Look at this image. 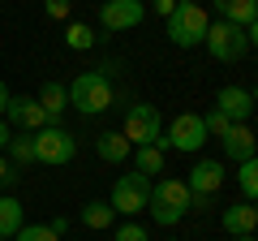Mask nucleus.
Wrapping results in <instances>:
<instances>
[{"label": "nucleus", "instance_id": "1", "mask_svg": "<svg viewBox=\"0 0 258 241\" xmlns=\"http://www.w3.org/2000/svg\"><path fill=\"white\" fill-rule=\"evenodd\" d=\"M151 220L159 224V228H172V224H181V215L194 211V194L185 181H176V176H159L155 186H151V203H147Z\"/></svg>", "mask_w": 258, "mask_h": 241}, {"label": "nucleus", "instance_id": "2", "mask_svg": "<svg viewBox=\"0 0 258 241\" xmlns=\"http://www.w3.org/2000/svg\"><path fill=\"white\" fill-rule=\"evenodd\" d=\"M207 30H211V13L198 0H176L172 18H168V39L176 47H203Z\"/></svg>", "mask_w": 258, "mask_h": 241}, {"label": "nucleus", "instance_id": "3", "mask_svg": "<svg viewBox=\"0 0 258 241\" xmlns=\"http://www.w3.org/2000/svg\"><path fill=\"white\" fill-rule=\"evenodd\" d=\"M69 103H74L82 116H99V112L112 108V78L99 74V69H86L69 82Z\"/></svg>", "mask_w": 258, "mask_h": 241}, {"label": "nucleus", "instance_id": "4", "mask_svg": "<svg viewBox=\"0 0 258 241\" xmlns=\"http://www.w3.org/2000/svg\"><path fill=\"white\" fill-rule=\"evenodd\" d=\"M30 138H35V164H52V168L74 164L78 138H74L69 130H60V125H43V130L30 134Z\"/></svg>", "mask_w": 258, "mask_h": 241}, {"label": "nucleus", "instance_id": "5", "mask_svg": "<svg viewBox=\"0 0 258 241\" xmlns=\"http://www.w3.org/2000/svg\"><path fill=\"white\" fill-rule=\"evenodd\" d=\"M203 47L215 56V61H224V65H237L241 56L249 52V39H245V26H232V22H211V30H207Z\"/></svg>", "mask_w": 258, "mask_h": 241}, {"label": "nucleus", "instance_id": "6", "mask_svg": "<svg viewBox=\"0 0 258 241\" xmlns=\"http://www.w3.org/2000/svg\"><path fill=\"white\" fill-rule=\"evenodd\" d=\"M151 181L147 172H120L116 176V186H112V211H120V215H138V211H147V203H151Z\"/></svg>", "mask_w": 258, "mask_h": 241}, {"label": "nucleus", "instance_id": "7", "mask_svg": "<svg viewBox=\"0 0 258 241\" xmlns=\"http://www.w3.org/2000/svg\"><path fill=\"white\" fill-rule=\"evenodd\" d=\"M120 134L129 138V147H151V142L164 138V120H159V108L155 103H134L125 112V125Z\"/></svg>", "mask_w": 258, "mask_h": 241}, {"label": "nucleus", "instance_id": "8", "mask_svg": "<svg viewBox=\"0 0 258 241\" xmlns=\"http://www.w3.org/2000/svg\"><path fill=\"white\" fill-rule=\"evenodd\" d=\"M207 142V130H203V116L198 112H181V116L172 120L164 130V138H159V147H172V151H185V155H194V151Z\"/></svg>", "mask_w": 258, "mask_h": 241}, {"label": "nucleus", "instance_id": "9", "mask_svg": "<svg viewBox=\"0 0 258 241\" xmlns=\"http://www.w3.org/2000/svg\"><path fill=\"white\" fill-rule=\"evenodd\" d=\"M5 116H9V125H18L22 134H39L43 125H52V116L39 108L35 95H9V108H5Z\"/></svg>", "mask_w": 258, "mask_h": 241}, {"label": "nucleus", "instance_id": "10", "mask_svg": "<svg viewBox=\"0 0 258 241\" xmlns=\"http://www.w3.org/2000/svg\"><path fill=\"white\" fill-rule=\"evenodd\" d=\"M142 18H147L142 0H103L99 5L103 30H134V26H142Z\"/></svg>", "mask_w": 258, "mask_h": 241}, {"label": "nucleus", "instance_id": "11", "mask_svg": "<svg viewBox=\"0 0 258 241\" xmlns=\"http://www.w3.org/2000/svg\"><path fill=\"white\" fill-rule=\"evenodd\" d=\"M185 186H189L194 198H211L215 190L224 186V164H220V159H198L194 172L185 176Z\"/></svg>", "mask_w": 258, "mask_h": 241}, {"label": "nucleus", "instance_id": "12", "mask_svg": "<svg viewBox=\"0 0 258 241\" xmlns=\"http://www.w3.org/2000/svg\"><path fill=\"white\" fill-rule=\"evenodd\" d=\"M215 108L237 125V120H249V112H254L258 103H254V95H249L245 86H220V91H215Z\"/></svg>", "mask_w": 258, "mask_h": 241}, {"label": "nucleus", "instance_id": "13", "mask_svg": "<svg viewBox=\"0 0 258 241\" xmlns=\"http://www.w3.org/2000/svg\"><path fill=\"white\" fill-rule=\"evenodd\" d=\"M224 232H232V237H254L258 232V211L249 203H237L224 211Z\"/></svg>", "mask_w": 258, "mask_h": 241}, {"label": "nucleus", "instance_id": "14", "mask_svg": "<svg viewBox=\"0 0 258 241\" xmlns=\"http://www.w3.org/2000/svg\"><path fill=\"white\" fill-rule=\"evenodd\" d=\"M224 151H228V159H249L254 155V130H249V120H237L228 134H224Z\"/></svg>", "mask_w": 258, "mask_h": 241}, {"label": "nucleus", "instance_id": "15", "mask_svg": "<svg viewBox=\"0 0 258 241\" xmlns=\"http://www.w3.org/2000/svg\"><path fill=\"white\" fill-rule=\"evenodd\" d=\"M95 151H99V159H103V164H125V159H129V151H134V147H129V138H125V134H99V138H95Z\"/></svg>", "mask_w": 258, "mask_h": 241}, {"label": "nucleus", "instance_id": "16", "mask_svg": "<svg viewBox=\"0 0 258 241\" xmlns=\"http://www.w3.org/2000/svg\"><path fill=\"white\" fill-rule=\"evenodd\" d=\"M35 99H39V108L52 116V125H56V120H60V112L69 108V86H60V82H43Z\"/></svg>", "mask_w": 258, "mask_h": 241}, {"label": "nucleus", "instance_id": "17", "mask_svg": "<svg viewBox=\"0 0 258 241\" xmlns=\"http://www.w3.org/2000/svg\"><path fill=\"white\" fill-rule=\"evenodd\" d=\"M215 13L232 26H249L258 18V0H215Z\"/></svg>", "mask_w": 258, "mask_h": 241}, {"label": "nucleus", "instance_id": "18", "mask_svg": "<svg viewBox=\"0 0 258 241\" xmlns=\"http://www.w3.org/2000/svg\"><path fill=\"white\" fill-rule=\"evenodd\" d=\"M22 224H26V207H22L13 194H5L0 198V237H18Z\"/></svg>", "mask_w": 258, "mask_h": 241}, {"label": "nucleus", "instance_id": "19", "mask_svg": "<svg viewBox=\"0 0 258 241\" xmlns=\"http://www.w3.org/2000/svg\"><path fill=\"white\" fill-rule=\"evenodd\" d=\"M134 168L155 181V176L164 172V147H159V142H151V147H134Z\"/></svg>", "mask_w": 258, "mask_h": 241}, {"label": "nucleus", "instance_id": "20", "mask_svg": "<svg viewBox=\"0 0 258 241\" xmlns=\"http://www.w3.org/2000/svg\"><path fill=\"white\" fill-rule=\"evenodd\" d=\"M112 203H103V198H91V203L82 207V224L86 228H112Z\"/></svg>", "mask_w": 258, "mask_h": 241}, {"label": "nucleus", "instance_id": "21", "mask_svg": "<svg viewBox=\"0 0 258 241\" xmlns=\"http://www.w3.org/2000/svg\"><path fill=\"white\" fill-rule=\"evenodd\" d=\"M95 30L86 26V22H69V26H64V47H69V52H86V47H95Z\"/></svg>", "mask_w": 258, "mask_h": 241}, {"label": "nucleus", "instance_id": "22", "mask_svg": "<svg viewBox=\"0 0 258 241\" xmlns=\"http://www.w3.org/2000/svg\"><path fill=\"white\" fill-rule=\"evenodd\" d=\"M237 186H241V194H245L249 203H258V155L241 159V168H237Z\"/></svg>", "mask_w": 258, "mask_h": 241}, {"label": "nucleus", "instance_id": "23", "mask_svg": "<svg viewBox=\"0 0 258 241\" xmlns=\"http://www.w3.org/2000/svg\"><path fill=\"white\" fill-rule=\"evenodd\" d=\"M9 155H13V164H35V138H30V134H13Z\"/></svg>", "mask_w": 258, "mask_h": 241}, {"label": "nucleus", "instance_id": "24", "mask_svg": "<svg viewBox=\"0 0 258 241\" xmlns=\"http://www.w3.org/2000/svg\"><path fill=\"white\" fill-rule=\"evenodd\" d=\"M203 130H207V138H224V134L232 130V120L224 116L220 108H211V112H207V116H203Z\"/></svg>", "mask_w": 258, "mask_h": 241}, {"label": "nucleus", "instance_id": "25", "mask_svg": "<svg viewBox=\"0 0 258 241\" xmlns=\"http://www.w3.org/2000/svg\"><path fill=\"white\" fill-rule=\"evenodd\" d=\"M13 241H60V237H56L47 224H22V232H18Z\"/></svg>", "mask_w": 258, "mask_h": 241}, {"label": "nucleus", "instance_id": "26", "mask_svg": "<svg viewBox=\"0 0 258 241\" xmlns=\"http://www.w3.org/2000/svg\"><path fill=\"white\" fill-rule=\"evenodd\" d=\"M112 241H151V237H147L142 224H120V228L112 232Z\"/></svg>", "mask_w": 258, "mask_h": 241}, {"label": "nucleus", "instance_id": "27", "mask_svg": "<svg viewBox=\"0 0 258 241\" xmlns=\"http://www.w3.org/2000/svg\"><path fill=\"white\" fill-rule=\"evenodd\" d=\"M43 13L56 18V22H64V18H69V0H43Z\"/></svg>", "mask_w": 258, "mask_h": 241}, {"label": "nucleus", "instance_id": "28", "mask_svg": "<svg viewBox=\"0 0 258 241\" xmlns=\"http://www.w3.org/2000/svg\"><path fill=\"white\" fill-rule=\"evenodd\" d=\"M13 181H18V172L9 168V159L0 155V186H13Z\"/></svg>", "mask_w": 258, "mask_h": 241}, {"label": "nucleus", "instance_id": "29", "mask_svg": "<svg viewBox=\"0 0 258 241\" xmlns=\"http://www.w3.org/2000/svg\"><path fill=\"white\" fill-rule=\"evenodd\" d=\"M172 9H176V0H155V13H164V18H172Z\"/></svg>", "mask_w": 258, "mask_h": 241}, {"label": "nucleus", "instance_id": "30", "mask_svg": "<svg viewBox=\"0 0 258 241\" xmlns=\"http://www.w3.org/2000/svg\"><path fill=\"white\" fill-rule=\"evenodd\" d=\"M47 228H52V232H56V237H64V232H69V220H60V215H56V220H52V224H47Z\"/></svg>", "mask_w": 258, "mask_h": 241}, {"label": "nucleus", "instance_id": "31", "mask_svg": "<svg viewBox=\"0 0 258 241\" xmlns=\"http://www.w3.org/2000/svg\"><path fill=\"white\" fill-rule=\"evenodd\" d=\"M9 138H13V134H9V120H5V116H0V151H5V147H9Z\"/></svg>", "mask_w": 258, "mask_h": 241}, {"label": "nucleus", "instance_id": "32", "mask_svg": "<svg viewBox=\"0 0 258 241\" xmlns=\"http://www.w3.org/2000/svg\"><path fill=\"white\" fill-rule=\"evenodd\" d=\"M245 39H249V47H258V18L245 26Z\"/></svg>", "mask_w": 258, "mask_h": 241}, {"label": "nucleus", "instance_id": "33", "mask_svg": "<svg viewBox=\"0 0 258 241\" xmlns=\"http://www.w3.org/2000/svg\"><path fill=\"white\" fill-rule=\"evenodd\" d=\"M5 108H9V86L0 82V116H5Z\"/></svg>", "mask_w": 258, "mask_h": 241}, {"label": "nucleus", "instance_id": "34", "mask_svg": "<svg viewBox=\"0 0 258 241\" xmlns=\"http://www.w3.org/2000/svg\"><path fill=\"white\" fill-rule=\"evenodd\" d=\"M254 155H258V130H254Z\"/></svg>", "mask_w": 258, "mask_h": 241}, {"label": "nucleus", "instance_id": "35", "mask_svg": "<svg viewBox=\"0 0 258 241\" xmlns=\"http://www.w3.org/2000/svg\"><path fill=\"white\" fill-rule=\"evenodd\" d=\"M249 95H254V103H258V86H254V91H249Z\"/></svg>", "mask_w": 258, "mask_h": 241}, {"label": "nucleus", "instance_id": "36", "mask_svg": "<svg viewBox=\"0 0 258 241\" xmlns=\"http://www.w3.org/2000/svg\"><path fill=\"white\" fill-rule=\"evenodd\" d=\"M237 241H254V237H237Z\"/></svg>", "mask_w": 258, "mask_h": 241}, {"label": "nucleus", "instance_id": "37", "mask_svg": "<svg viewBox=\"0 0 258 241\" xmlns=\"http://www.w3.org/2000/svg\"><path fill=\"white\" fill-rule=\"evenodd\" d=\"M254 211H258V203H254Z\"/></svg>", "mask_w": 258, "mask_h": 241}]
</instances>
